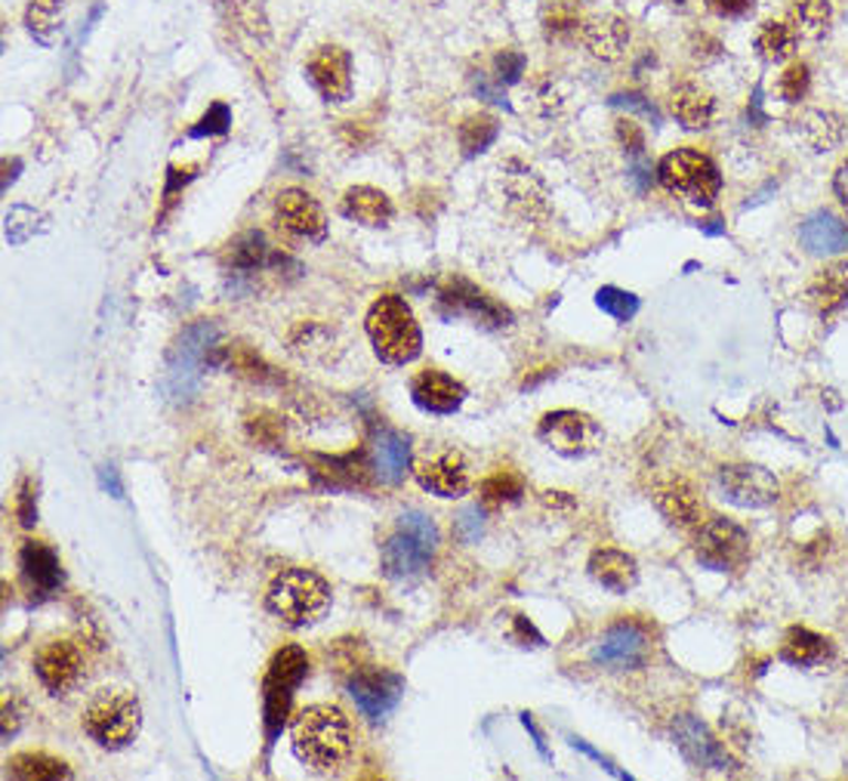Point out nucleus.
I'll return each instance as SVG.
<instances>
[{
	"mask_svg": "<svg viewBox=\"0 0 848 781\" xmlns=\"http://www.w3.org/2000/svg\"><path fill=\"white\" fill-rule=\"evenodd\" d=\"M290 745L299 763L328 772L342 767L352 753V726L340 707L309 705L290 726Z\"/></svg>",
	"mask_w": 848,
	"mask_h": 781,
	"instance_id": "f257e3e1",
	"label": "nucleus"
},
{
	"mask_svg": "<svg viewBox=\"0 0 848 781\" xmlns=\"http://www.w3.org/2000/svg\"><path fill=\"white\" fill-rule=\"evenodd\" d=\"M438 526L432 523L426 513L404 510L399 516V526L389 535L380 559H383V574L392 581H414L420 574H426L432 566V557L438 550Z\"/></svg>",
	"mask_w": 848,
	"mask_h": 781,
	"instance_id": "f03ea898",
	"label": "nucleus"
},
{
	"mask_svg": "<svg viewBox=\"0 0 848 781\" xmlns=\"http://www.w3.org/2000/svg\"><path fill=\"white\" fill-rule=\"evenodd\" d=\"M364 331L371 337L377 359L386 365H411L423 349V331L417 318L399 294L373 300L364 318Z\"/></svg>",
	"mask_w": 848,
	"mask_h": 781,
	"instance_id": "7ed1b4c3",
	"label": "nucleus"
},
{
	"mask_svg": "<svg viewBox=\"0 0 848 781\" xmlns=\"http://www.w3.org/2000/svg\"><path fill=\"white\" fill-rule=\"evenodd\" d=\"M216 325L213 321H194L186 331L179 334V340L167 356L165 371V392L170 402L186 405L201 392L204 371L213 365V349H216Z\"/></svg>",
	"mask_w": 848,
	"mask_h": 781,
	"instance_id": "20e7f679",
	"label": "nucleus"
},
{
	"mask_svg": "<svg viewBox=\"0 0 848 781\" xmlns=\"http://www.w3.org/2000/svg\"><path fill=\"white\" fill-rule=\"evenodd\" d=\"M266 605L284 627H309L328 612L330 584L309 569H284L272 578L266 593Z\"/></svg>",
	"mask_w": 848,
	"mask_h": 781,
	"instance_id": "39448f33",
	"label": "nucleus"
},
{
	"mask_svg": "<svg viewBox=\"0 0 848 781\" xmlns=\"http://www.w3.org/2000/svg\"><path fill=\"white\" fill-rule=\"evenodd\" d=\"M81 726L99 748L120 751L127 748L142 726V707L134 692L127 689H103L89 698L84 707Z\"/></svg>",
	"mask_w": 848,
	"mask_h": 781,
	"instance_id": "423d86ee",
	"label": "nucleus"
},
{
	"mask_svg": "<svg viewBox=\"0 0 848 781\" xmlns=\"http://www.w3.org/2000/svg\"><path fill=\"white\" fill-rule=\"evenodd\" d=\"M657 180L670 196H679L698 208H713L722 189L719 167L698 149H676L664 155L657 165Z\"/></svg>",
	"mask_w": 848,
	"mask_h": 781,
	"instance_id": "0eeeda50",
	"label": "nucleus"
},
{
	"mask_svg": "<svg viewBox=\"0 0 848 781\" xmlns=\"http://www.w3.org/2000/svg\"><path fill=\"white\" fill-rule=\"evenodd\" d=\"M306 674H309V655H306V648L284 646L272 655L266 686H263L268 738L275 736V732H282L284 720H287V714H290L294 689L306 679Z\"/></svg>",
	"mask_w": 848,
	"mask_h": 781,
	"instance_id": "6e6552de",
	"label": "nucleus"
},
{
	"mask_svg": "<svg viewBox=\"0 0 848 781\" xmlns=\"http://www.w3.org/2000/svg\"><path fill=\"white\" fill-rule=\"evenodd\" d=\"M497 192L504 198L509 213L524 223H540L550 213V189L534 167L519 158H507L497 167Z\"/></svg>",
	"mask_w": 848,
	"mask_h": 781,
	"instance_id": "1a4fd4ad",
	"label": "nucleus"
},
{
	"mask_svg": "<svg viewBox=\"0 0 848 781\" xmlns=\"http://www.w3.org/2000/svg\"><path fill=\"white\" fill-rule=\"evenodd\" d=\"M540 442L562 457H586L602 445V426L590 414L574 411V408H559L543 414V421L537 426Z\"/></svg>",
	"mask_w": 848,
	"mask_h": 781,
	"instance_id": "9d476101",
	"label": "nucleus"
},
{
	"mask_svg": "<svg viewBox=\"0 0 848 781\" xmlns=\"http://www.w3.org/2000/svg\"><path fill=\"white\" fill-rule=\"evenodd\" d=\"M593 662L608 671H642L651 662V633L639 621L624 618L605 631L593 652Z\"/></svg>",
	"mask_w": 848,
	"mask_h": 781,
	"instance_id": "9b49d317",
	"label": "nucleus"
},
{
	"mask_svg": "<svg viewBox=\"0 0 848 781\" xmlns=\"http://www.w3.org/2000/svg\"><path fill=\"white\" fill-rule=\"evenodd\" d=\"M402 692L404 679L386 667H356L349 676V695L361 710V717H368L371 722L386 720L402 701Z\"/></svg>",
	"mask_w": 848,
	"mask_h": 781,
	"instance_id": "f8f14e48",
	"label": "nucleus"
},
{
	"mask_svg": "<svg viewBox=\"0 0 848 781\" xmlns=\"http://www.w3.org/2000/svg\"><path fill=\"white\" fill-rule=\"evenodd\" d=\"M695 553L698 559L713 571H729L744 566L746 557H750V538L746 531L738 523L731 519H710L703 523L698 531V541H695Z\"/></svg>",
	"mask_w": 848,
	"mask_h": 781,
	"instance_id": "ddd939ff",
	"label": "nucleus"
},
{
	"mask_svg": "<svg viewBox=\"0 0 848 781\" xmlns=\"http://www.w3.org/2000/svg\"><path fill=\"white\" fill-rule=\"evenodd\" d=\"M438 303L451 316L473 318L476 325H485V328H507L512 321V313L504 303H497L491 294H485L481 287L466 278H447L445 285L438 287Z\"/></svg>",
	"mask_w": 848,
	"mask_h": 781,
	"instance_id": "4468645a",
	"label": "nucleus"
},
{
	"mask_svg": "<svg viewBox=\"0 0 848 781\" xmlns=\"http://www.w3.org/2000/svg\"><path fill=\"white\" fill-rule=\"evenodd\" d=\"M719 488H722V497L734 504V507H744V510H760V507H768L781 495V485L774 479L768 469L753 464H731L719 469Z\"/></svg>",
	"mask_w": 848,
	"mask_h": 781,
	"instance_id": "2eb2a0df",
	"label": "nucleus"
},
{
	"mask_svg": "<svg viewBox=\"0 0 848 781\" xmlns=\"http://www.w3.org/2000/svg\"><path fill=\"white\" fill-rule=\"evenodd\" d=\"M414 476H417L420 488H426L435 497H463L473 485L466 457L451 445L432 448L426 457H420L414 464Z\"/></svg>",
	"mask_w": 848,
	"mask_h": 781,
	"instance_id": "dca6fc26",
	"label": "nucleus"
},
{
	"mask_svg": "<svg viewBox=\"0 0 848 781\" xmlns=\"http://www.w3.org/2000/svg\"><path fill=\"white\" fill-rule=\"evenodd\" d=\"M306 77L328 103H346L352 96V60L342 46H315L306 62Z\"/></svg>",
	"mask_w": 848,
	"mask_h": 781,
	"instance_id": "f3484780",
	"label": "nucleus"
},
{
	"mask_svg": "<svg viewBox=\"0 0 848 781\" xmlns=\"http://www.w3.org/2000/svg\"><path fill=\"white\" fill-rule=\"evenodd\" d=\"M34 674L44 683L46 692L65 695L68 689H75L84 674V655L68 640H50L34 655Z\"/></svg>",
	"mask_w": 848,
	"mask_h": 781,
	"instance_id": "a211bd4d",
	"label": "nucleus"
},
{
	"mask_svg": "<svg viewBox=\"0 0 848 781\" xmlns=\"http://www.w3.org/2000/svg\"><path fill=\"white\" fill-rule=\"evenodd\" d=\"M672 738H676V748L682 751V757L698 769H716V772H725L731 769L729 751L719 745L713 738V732L691 714H679L672 720Z\"/></svg>",
	"mask_w": 848,
	"mask_h": 781,
	"instance_id": "6ab92c4d",
	"label": "nucleus"
},
{
	"mask_svg": "<svg viewBox=\"0 0 848 781\" xmlns=\"http://www.w3.org/2000/svg\"><path fill=\"white\" fill-rule=\"evenodd\" d=\"M275 220L290 235H297V239L321 241L328 235V223H325L321 204L309 192H303V189H284L278 201H275Z\"/></svg>",
	"mask_w": 848,
	"mask_h": 781,
	"instance_id": "aec40b11",
	"label": "nucleus"
},
{
	"mask_svg": "<svg viewBox=\"0 0 848 781\" xmlns=\"http://www.w3.org/2000/svg\"><path fill=\"white\" fill-rule=\"evenodd\" d=\"M411 399L417 402V408L430 411V414H454L460 411L463 399H466V387L460 380H454L438 368L420 371L411 383Z\"/></svg>",
	"mask_w": 848,
	"mask_h": 781,
	"instance_id": "412c9836",
	"label": "nucleus"
},
{
	"mask_svg": "<svg viewBox=\"0 0 848 781\" xmlns=\"http://www.w3.org/2000/svg\"><path fill=\"white\" fill-rule=\"evenodd\" d=\"M19 571L25 578V584L41 593V597H50L62 587V562L56 557L53 547H46L44 541H25L22 550H19Z\"/></svg>",
	"mask_w": 848,
	"mask_h": 781,
	"instance_id": "4be33fe9",
	"label": "nucleus"
},
{
	"mask_svg": "<svg viewBox=\"0 0 848 781\" xmlns=\"http://www.w3.org/2000/svg\"><path fill=\"white\" fill-rule=\"evenodd\" d=\"M581 41L593 60L617 62L629 46V25L621 15H595L583 22Z\"/></svg>",
	"mask_w": 848,
	"mask_h": 781,
	"instance_id": "5701e85b",
	"label": "nucleus"
},
{
	"mask_svg": "<svg viewBox=\"0 0 848 781\" xmlns=\"http://www.w3.org/2000/svg\"><path fill=\"white\" fill-rule=\"evenodd\" d=\"M373 473L386 485H399L411 473V442L399 430L380 426L373 436Z\"/></svg>",
	"mask_w": 848,
	"mask_h": 781,
	"instance_id": "b1692460",
	"label": "nucleus"
},
{
	"mask_svg": "<svg viewBox=\"0 0 848 781\" xmlns=\"http://www.w3.org/2000/svg\"><path fill=\"white\" fill-rule=\"evenodd\" d=\"M590 574H593L595 584H602L611 593H626L639 581V566L624 550L602 547L590 557Z\"/></svg>",
	"mask_w": 848,
	"mask_h": 781,
	"instance_id": "393cba45",
	"label": "nucleus"
},
{
	"mask_svg": "<svg viewBox=\"0 0 848 781\" xmlns=\"http://www.w3.org/2000/svg\"><path fill=\"white\" fill-rule=\"evenodd\" d=\"M651 497H655V507L660 510V516H664L667 523H672V526H679V528L700 526V516H703V510H700L698 495H695V488H691L688 482L682 479L664 482V485H657L655 495Z\"/></svg>",
	"mask_w": 848,
	"mask_h": 781,
	"instance_id": "a878e982",
	"label": "nucleus"
},
{
	"mask_svg": "<svg viewBox=\"0 0 848 781\" xmlns=\"http://www.w3.org/2000/svg\"><path fill=\"white\" fill-rule=\"evenodd\" d=\"M223 263L232 272H256L282 266L284 256L272 247L263 232H241L239 239L225 247Z\"/></svg>",
	"mask_w": 848,
	"mask_h": 781,
	"instance_id": "bb28decb",
	"label": "nucleus"
},
{
	"mask_svg": "<svg viewBox=\"0 0 848 781\" xmlns=\"http://www.w3.org/2000/svg\"><path fill=\"white\" fill-rule=\"evenodd\" d=\"M799 241L808 254L834 256L846 254L848 251V225L842 220H836L834 213L820 211L812 213L799 229Z\"/></svg>",
	"mask_w": 848,
	"mask_h": 781,
	"instance_id": "cd10ccee",
	"label": "nucleus"
},
{
	"mask_svg": "<svg viewBox=\"0 0 848 781\" xmlns=\"http://www.w3.org/2000/svg\"><path fill=\"white\" fill-rule=\"evenodd\" d=\"M672 115L685 130H707L716 120L713 93L703 91L700 84H679L672 91Z\"/></svg>",
	"mask_w": 848,
	"mask_h": 781,
	"instance_id": "c85d7f7f",
	"label": "nucleus"
},
{
	"mask_svg": "<svg viewBox=\"0 0 848 781\" xmlns=\"http://www.w3.org/2000/svg\"><path fill=\"white\" fill-rule=\"evenodd\" d=\"M342 213L361 225H386L395 217V208L386 192L373 186H352L342 196Z\"/></svg>",
	"mask_w": 848,
	"mask_h": 781,
	"instance_id": "c756f323",
	"label": "nucleus"
},
{
	"mask_svg": "<svg viewBox=\"0 0 848 781\" xmlns=\"http://www.w3.org/2000/svg\"><path fill=\"white\" fill-rule=\"evenodd\" d=\"M808 303L818 316H834L848 303V263H834L820 270L808 285Z\"/></svg>",
	"mask_w": 848,
	"mask_h": 781,
	"instance_id": "7c9ffc66",
	"label": "nucleus"
},
{
	"mask_svg": "<svg viewBox=\"0 0 848 781\" xmlns=\"http://www.w3.org/2000/svg\"><path fill=\"white\" fill-rule=\"evenodd\" d=\"M781 658L796 667H815L824 658H830V640H824L808 627H789L781 646Z\"/></svg>",
	"mask_w": 848,
	"mask_h": 781,
	"instance_id": "2f4dec72",
	"label": "nucleus"
},
{
	"mask_svg": "<svg viewBox=\"0 0 848 781\" xmlns=\"http://www.w3.org/2000/svg\"><path fill=\"white\" fill-rule=\"evenodd\" d=\"M830 19H834V10H830L827 0H799L789 10L787 25L803 41H820L830 31Z\"/></svg>",
	"mask_w": 848,
	"mask_h": 781,
	"instance_id": "473e14b6",
	"label": "nucleus"
},
{
	"mask_svg": "<svg viewBox=\"0 0 848 781\" xmlns=\"http://www.w3.org/2000/svg\"><path fill=\"white\" fill-rule=\"evenodd\" d=\"M500 136V120L488 115V112H478V115H469V118L460 120L457 127V139H460V149L466 158H476L481 151L494 146V139Z\"/></svg>",
	"mask_w": 848,
	"mask_h": 781,
	"instance_id": "72a5a7b5",
	"label": "nucleus"
},
{
	"mask_svg": "<svg viewBox=\"0 0 848 781\" xmlns=\"http://www.w3.org/2000/svg\"><path fill=\"white\" fill-rule=\"evenodd\" d=\"M7 767H10V775H15V779H25V781H53V779H65V775H68V767L62 763L60 757H50V753L44 751L15 753Z\"/></svg>",
	"mask_w": 848,
	"mask_h": 781,
	"instance_id": "f704fd0d",
	"label": "nucleus"
},
{
	"mask_svg": "<svg viewBox=\"0 0 848 781\" xmlns=\"http://www.w3.org/2000/svg\"><path fill=\"white\" fill-rule=\"evenodd\" d=\"M583 0H555L547 15H543V31L550 41H574L581 38L583 19H581Z\"/></svg>",
	"mask_w": 848,
	"mask_h": 781,
	"instance_id": "c9c22d12",
	"label": "nucleus"
},
{
	"mask_svg": "<svg viewBox=\"0 0 848 781\" xmlns=\"http://www.w3.org/2000/svg\"><path fill=\"white\" fill-rule=\"evenodd\" d=\"M62 13H65V0H29L25 25H29L31 38H38L41 44H53L62 25Z\"/></svg>",
	"mask_w": 848,
	"mask_h": 781,
	"instance_id": "e433bc0d",
	"label": "nucleus"
},
{
	"mask_svg": "<svg viewBox=\"0 0 848 781\" xmlns=\"http://www.w3.org/2000/svg\"><path fill=\"white\" fill-rule=\"evenodd\" d=\"M481 504L485 507H509V504H519L521 495H524V482H521L519 473L512 469H497L488 479L481 482Z\"/></svg>",
	"mask_w": 848,
	"mask_h": 781,
	"instance_id": "4c0bfd02",
	"label": "nucleus"
},
{
	"mask_svg": "<svg viewBox=\"0 0 848 781\" xmlns=\"http://www.w3.org/2000/svg\"><path fill=\"white\" fill-rule=\"evenodd\" d=\"M796 41L799 38L793 34L787 22H762L760 34H756V50L768 62H784L787 56H793Z\"/></svg>",
	"mask_w": 848,
	"mask_h": 781,
	"instance_id": "58836bf2",
	"label": "nucleus"
},
{
	"mask_svg": "<svg viewBox=\"0 0 848 781\" xmlns=\"http://www.w3.org/2000/svg\"><path fill=\"white\" fill-rule=\"evenodd\" d=\"M803 136L818 151H830L842 139V120L830 112H808L803 118Z\"/></svg>",
	"mask_w": 848,
	"mask_h": 781,
	"instance_id": "ea45409f",
	"label": "nucleus"
},
{
	"mask_svg": "<svg viewBox=\"0 0 848 781\" xmlns=\"http://www.w3.org/2000/svg\"><path fill=\"white\" fill-rule=\"evenodd\" d=\"M524 106L531 108L534 115L550 118L559 108L565 106V93L559 91V84L552 77H537L531 81V87L524 91Z\"/></svg>",
	"mask_w": 848,
	"mask_h": 781,
	"instance_id": "a19ab883",
	"label": "nucleus"
},
{
	"mask_svg": "<svg viewBox=\"0 0 848 781\" xmlns=\"http://www.w3.org/2000/svg\"><path fill=\"white\" fill-rule=\"evenodd\" d=\"M595 306H598L602 313H608L611 318H617V321H629V318L639 313V297L629 294V291L608 285L595 294Z\"/></svg>",
	"mask_w": 848,
	"mask_h": 781,
	"instance_id": "79ce46f5",
	"label": "nucleus"
},
{
	"mask_svg": "<svg viewBox=\"0 0 848 781\" xmlns=\"http://www.w3.org/2000/svg\"><path fill=\"white\" fill-rule=\"evenodd\" d=\"M247 433H251V439L254 442H259V445H266V448H275L278 442L284 439V426L282 421H278V414H272V411H251L247 414Z\"/></svg>",
	"mask_w": 848,
	"mask_h": 781,
	"instance_id": "37998d69",
	"label": "nucleus"
},
{
	"mask_svg": "<svg viewBox=\"0 0 848 781\" xmlns=\"http://www.w3.org/2000/svg\"><path fill=\"white\" fill-rule=\"evenodd\" d=\"M41 213L31 211V208H13V211L7 213V241L10 244H25V241L34 235V232H41L44 225H41Z\"/></svg>",
	"mask_w": 848,
	"mask_h": 781,
	"instance_id": "c03bdc74",
	"label": "nucleus"
},
{
	"mask_svg": "<svg viewBox=\"0 0 848 781\" xmlns=\"http://www.w3.org/2000/svg\"><path fill=\"white\" fill-rule=\"evenodd\" d=\"M321 464L328 469H318V473H328L330 485H340V479H346V485H364V461L356 457V454H346V457H325Z\"/></svg>",
	"mask_w": 848,
	"mask_h": 781,
	"instance_id": "a18cd8bd",
	"label": "nucleus"
},
{
	"mask_svg": "<svg viewBox=\"0 0 848 781\" xmlns=\"http://www.w3.org/2000/svg\"><path fill=\"white\" fill-rule=\"evenodd\" d=\"M229 127H232V112H229V106H225V103H213V106L204 112V118L198 120L189 134H192L194 139H201V136H223L229 134Z\"/></svg>",
	"mask_w": 848,
	"mask_h": 781,
	"instance_id": "49530a36",
	"label": "nucleus"
},
{
	"mask_svg": "<svg viewBox=\"0 0 848 781\" xmlns=\"http://www.w3.org/2000/svg\"><path fill=\"white\" fill-rule=\"evenodd\" d=\"M808 87H812V75H808V65H805V62H793L787 72L781 75V96H784V103H799V99H805Z\"/></svg>",
	"mask_w": 848,
	"mask_h": 781,
	"instance_id": "de8ad7c7",
	"label": "nucleus"
},
{
	"mask_svg": "<svg viewBox=\"0 0 848 781\" xmlns=\"http://www.w3.org/2000/svg\"><path fill=\"white\" fill-rule=\"evenodd\" d=\"M454 531H457V538L463 543H476L481 535H485V516L478 507H466V510L457 516V523H454Z\"/></svg>",
	"mask_w": 848,
	"mask_h": 781,
	"instance_id": "09e8293b",
	"label": "nucleus"
},
{
	"mask_svg": "<svg viewBox=\"0 0 848 781\" xmlns=\"http://www.w3.org/2000/svg\"><path fill=\"white\" fill-rule=\"evenodd\" d=\"M494 72H497V84H516L521 75H524V56L516 53V50H504L497 60H494Z\"/></svg>",
	"mask_w": 848,
	"mask_h": 781,
	"instance_id": "8fccbe9b",
	"label": "nucleus"
},
{
	"mask_svg": "<svg viewBox=\"0 0 848 781\" xmlns=\"http://www.w3.org/2000/svg\"><path fill=\"white\" fill-rule=\"evenodd\" d=\"M15 516L25 528H31L38 523V504H34V488H31L29 479H22L19 485V495H15Z\"/></svg>",
	"mask_w": 848,
	"mask_h": 781,
	"instance_id": "3c124183",
	"label": "nucleus"
},
{
	"mask_svg": "<svg viewBox=\"0 0 848 781\" xmlns=\"http://www.w3.org/2000/svg\"><path fill=\"white\" fill-rule=\"evenodd\" d=\"M707 7L719 19H744L746 13H753L756 0H707Z\"/></svg>",
	"mask_w": 848,
	"mask_h": 781,
	"instance_id": "603ef678",
	"label": "nucleus"
},
{
	"mask_svg": "<svg viewBox=\"0 0 848 781\" xmlns=\"http://www.w3.org/2000/svg\"><path fill=\"white\" fill-rule=\"evenodd\" d=\"M617 139H621V146H624L626 151H633V155H642V149H645V134H642V127L636 120H617Z\"/></svg>",
	"mask_w": 848,
	"mask_h": 781,
	"instance_id": "864d4df0",
	"label": "nucleus"
},
{
	"mask_svg": "<svg viewBox=\"0 0 848 781\" xmlns=\"http://www.w3.org/2000/svg\"><path fill=\"white\" fill-rule=\"evenodd\" d=\"M19 729H22V710L13 695H7L3 698V741H10Z\"/></svg>",
	"mask_w": 848,
	"mask_h": 781,
	"instance_id": "5fc2aeb1",
	"label": "nucleus"
},
{
	"mask_svg": "<svg viewBox=\"0 0 848 781\" xmlns=\"http://www.w3.org/2000/svg\"><path fill=\"white\" fill-rule=\"evenodd\" d=\"M194 170H198V165H189V167H170V173H167V189H165V198H167V208L173 204V196H177L179 189L186 186V182L192 180L194 177Z\"/></svg>",
	"mask_w": 848,
	"mask_h": 781,
	"instance_id": "6e6d98bb",
	"label": "nucleus"
},
{
	"mask_svg": "<svg viewBox=\"0 0 848 781\" xmlns=\"http://www.w3.org/2000/svg\"><path fill=\"white\" fill-rule=\"evenodd\" d=\"M512 624H516V640H521V646H540L543 636L534 631V624L524 615H512Z\"/></svg>",
	"mask_w": 848,
	"mask_h": 781,
	"instance_id": "4d7b16f0",
	"label": "nucleus"
},
{
	"mask_svg": "<svg viewBox=\"0 0 848 781\" xmlns=\"http://www.w3.org/2000/svg\"><path fill=\"white\" fill-rule=\"evenodd\" d=\"M571 748H577V751L586 753V757H593L595 763H598V767H602V769H608L614 779H626V772H621V769H617V767H611V760H605V757L595 751L593 745H586L583 738H571Z\"/></svg>",
	"mask_w": 848,
	"mask_h": 781,
	"instance_id": "13d9d810",
	"label": "nucleus"
},
{
	"mask_svg": "<svg viewBox=\"0 0 848 781\" xmlns=\"http://www.w3.org/2000/svg\"><path fill=\"white\" fill-rule=\"evenodd\" d=\"M614 103H617V106H624V108H633V112H642V115H645V118H651V120H655V124H657V112H655V106H651V103H645V99H642V96H617V99H614Z\"/></svg>",
	"mask_w": 848,
	"mask_h": 781,
	"instance_id": "bf43d9fd",
	"label": "nucleus"
},
{
	"mask_svg": "<svg viewBox=\"0 0 848 781\" xmlns=\"http://www.w3.org/2000/svg\"><path fill=\"white\" fill-rule=\"evenodd\" d=\"M521 726H524V729H528V732H531V738H534L537 753H540V757H543V760H552L550 751H547V741H543V732H540V729H537L534 717H531V714H521Z\"/></svg>",
	"mask_w": 848,
	"mask_h": 781,
	"instance_id": "052dcab7",
	"label": "nucleus"
},
{
	"mask_svg": "<svg viewBox=\"0 0 848 781\" xmlns=\"http://www.w3.org/2000/svg\"><path fill=\"white\" fill-rule=\"evenodd\" d=\"M834 189H836V198H839V204H842V208H846V213H848V161L839 167V170H836Z\"/></svg>",
	"mask_w": 848,
	"mask_h": 781,
	"instance_id": "680f3d73",
	"label": "nucleus"
},
{
	"mask_svg": "<svg viewBox=\"0 0 848 781\" xmlns=\"http://www.w3.org/2000/svg\"><path fill=\"white\" fill-rule=\"evenodd\" d=\"M99 476H103V488H108V492H112V497H120V492H124V488H120L115 466H103V473H99Z\"/></svg>",
	"mask_w": 848,
	"mask_h": 781,
	"instance_id": "e2e57ef3",
	"label": "nucleus"
},
{
	"mask_svg": "<svg viewBox=\"0 0 848 781\" xmlns=\"http://www.w3.org/2000/svg\"><path fill=\"white\" fill-rule=\"evenodd\" d=\"M543 504L547 507H574V500L565 492H543Z\"/></svg>",
	"mask_w": 848,
	"mask_h": 781,
	"instance_id": "0e129e2a",
	"label": "nucleus"
},
{
	"mask_svg": "<svg viewBox=\"0 0 848 781\" xmlns=\"http://www.w3.org/2000/svg\"><path fill=\"white\" fill-rule=\"evenodd\" d=\"M676 3H682V0H676Z\"/></svg>",
	"mask_w": 848,
	"mask_h": 781,
	"instance_id": "69168bd1",
	"label": "nucleus"
}]
</instances>
